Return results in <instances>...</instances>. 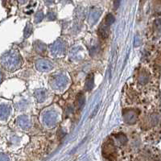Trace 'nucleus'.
Wrapping results in <instances>:
<instances>
[{"label":"nucleus","mask_w":161,"mask_h":161,"mask_svg":"<svg viewBox=\"0 0 161 161\" xmlns=\"http://www.w3.org/2000/svg\"><path fill=\"white\" fill-rule=\"evenodd\" d=\"M94 76H93V74H90L89 75L86 79V81H85V89L86 90H90V89L93 88V84H94Z\"/></svg>","instance_id":"obj_2"},{"label":"nucleus","mask_w":161,"mask_h":161,"mask_svg":"<svg viewBox=\"0 0 161 161\" xmlns=\"http://www.w3.org/2000/svg\"><path fill=\"white\" fill-rule=\"evenodd\" d=\"M114 22V17L111 14H109V15H107V17L105 19V24L109 26L110 24H112Z\"/></svg>","instance_id":"obj_3"},{"label":"nucleus","mask_w":161,"mask_h":161,"mask_svg":"<svg viewBox=\"0 0 161 161\" xmlns=\"http://www.w3.org/2000/svg\"><path fill=\"white\" fill-rule=\"evenodd\" d=\"M85 103V99H84V96L82 94H80V95H78V106L79 107H82L84 106Z\"/></svg>","instance_id":"obj_4"},{"label":"nucleus","mask_w":161,"mask_h":161,"mask_svg":"<svg viewBox=\"0 0 161 161\" xmlns=\"http://www.w3.org/2000/svg\"><path fill=\"white\" fill-rule=\"evenodd\" d=\"M139 114V110L134 108V107H129V108L123 110V113H122L124 122L127 124L131 125L135 124V122H137Z\"/></svg>","instance_id":"obj_1"},{"label":"nucleus","mask_w":161,"mask_h":161,"mask_svg":"<svg viewBox=\"0 0 161 161\" xmlns=\"http://www.w3.org/2000/svg\"><path fill=\"white\" fill-rule=\"evenodd\" d=\"M120 2H121V0H114V7L115 8H118V6L120 4Z\"/></svg>","instance_id":"obj_5"}]
</instances>
